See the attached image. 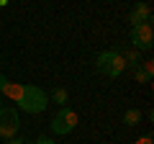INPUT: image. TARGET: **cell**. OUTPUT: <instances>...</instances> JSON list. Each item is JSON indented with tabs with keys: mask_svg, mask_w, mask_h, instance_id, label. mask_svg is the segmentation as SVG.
I'll return each instance as SVG.
<instances>
[{
	"mask_svg": "<svg viewBox=\"0 0 154 144\" xmlns=\"http://www.w3.org/2000/svg\"><path fill=\"white\" fill-rule=\"evenodd\" d=\"M95 70H98L100 75H105V77H118V75L126 70V59H123V54H118V52L105 49V52H100V54L95 57Z\"/></svg>",
	"mask_w": 154,
	"mask_h": 144,
	"instance_id": "2",
	"label": "cell"
},
{
	"mask_svg": "<svg viewBox=\"0 0 154 144\" xmlns=\"http://www.w3.org/2000/svg\"><path fill=\"white\" fill-rule=\"evenodd\" d=\"M139 121H141V111H139V108H128V111L123 113V124H126V126H136Z\"/></svg>",
	"mask_w": 154,
	"mask_h": 144,
	"instance_id": "7",
	"label": "cell"
},
{
	"mask_svg": "<svg viewBox=\"0 0 154 144\" xmlns=\"http://www.w3.org/2000/svg\"><path fill=\"white\" fill-rule=\"evenodd\" d=\"M33 144H57V142H54V139H49V136H38Z\"/></svg>",
	"mask_w": 154,
	"mask_h": 144,
	"instance_id": "10",
	"label": "cell"
},
{
	"mask_svg": "<svg viewBox=\"0 0 154 144\" xmlns=\"http://www.w3.org/2000/svg\"><path fill=\"white\" fill-rule=\"evenodd\" d=\"M154 44V31L152 23H141V26H131V46L136 52H146Z\"/></svg>",
	"mask_w": 154,
	"mask_h": 144,
	"instance_id": "5",
	"label": "cell"
},
{
	"mask_svg": "<svg viewBox=\"0 0 154 144\" xmlns=\"http://www.w3.org/2000/svg\"><path fill=\"white\" fill-rule=\"evenodd\" d=\"M8 5V0H0V8H5Z\"/></svg>",
	"mask_w": 154,
	"mask_h": 144,
	"instance_id": "13",
	"label": "cell"
},
{
	"mask_svg": "<svg viewBox=\"0 0 154 144\" xmlns=\"http://www.w3.org/2000/svg\"><path fill=\"white\" fill-rule=\"evenodd\" d=\"M16 105L21 108V111H26V113H44L46 105H49V95H46L41 88H36V85L23 83Z\"/></svg>",
	"mask_w": 154,
	"mask_h": 144,
	"instance_id": "1",
	"label": "cell"
},
{
	"mask_svg": "<svg viewBox=\"0 0 154 144\" xmlns=\"http://www.w3.org/2000/svg\"><path fill=\"white\" fill-rule=\"evenodd\" d=\"M134 80H136V83H149V80H152V72H146L144 67H141V70L136 67V72H134Z\"/></svg>",
	"mask_w": 154,
	"mask_h": 144,
	"instance_id": "9",
	"label": "cell"
},
{
	"mask_svg": "<svg viewBox=\"0 0 154 144\" xmlns=\"http://www.w3.org/2000/svg\"><path fill=\"white\" fill-rule=\"evenodd\" d=\"M21 129V118H18V111L11 108V105H3L0 108V136L3 139H13Z\"/></svg>",
	"mask_w": 154,
	"mask_h": 144,
	"instance_id": "4",
	"label": "cell"
},
{
	"mask_svg": "<svg viewBox=\"0 0 154 144\" xmlns=\"http://www.w3.org/2000/svg\"><path fill=\"white\" fill-rule=\"evenodd\" d=\"M134 144H154V142H152V136H141V139H136Z\"/></svg>",
	"mask_w": 154,
	"mask_h": 144,
	"instance_id": "12",
	"label": "cell"
},
{
	"mask_svg": "<svg viewBox=\"0 0 154 144\" xmlns=\"http://www.w3.org/2000/svg\"><path fill=\"white\" fill-rule=\"evenodd\" d=\"M77 126V111H72L69 105H62L59 111H57V116L51 118L49 129L51 134H57V136H64V134H72Z\"/></svg>",
	"mask_w": 154,
	"mask_h": 144,
	"instance_id": "3",
	"label": "cell"
},
{
	"mask_svg": "<svg viewBox=\"0 0 154 144\" xmlns=\"http://www.w3.org/2000/svg\"><path fill=\"white\" fill-rule=\"evenodd\" d=\"M128 21H131V26H141V23H149V21H152V8H149V3L139 0L136 5L131 8V16H128Z\"/></svg>",
	"mask_w": 154,
	"mask_h": 144,
	"instance_id": "6",
	"label": "cell"
},
{
	"mask_svg": "<svg viewBox=\"0 0 154 144\" xmlns=\"http://www.w3.org/2000/svg\"><path fill=\"white\" fill-rule=\"evenodd\" d=\"M51 100L59 103V105H67V90L64 88H54L51 90Z\"/></svg>",
	"mask_w": 154,
	"mask_h": 144,
	"instance_id": "8",
	"label": "cell"
},
{
	"mask_svg": "<svg viewBox=\"0 0 154 144\" xmlns=\"http://www.w3.org/2000/svg\"><path fill=\"white\" fill-rule=\"evenodd\" d=\"M8 144H33V142H26V139H8Z\"/></svg>",
	"mask_w": 154,
	"mask_h": 144,
	"instance_id": "11",
	"label": "cell"
}]
</instances>
